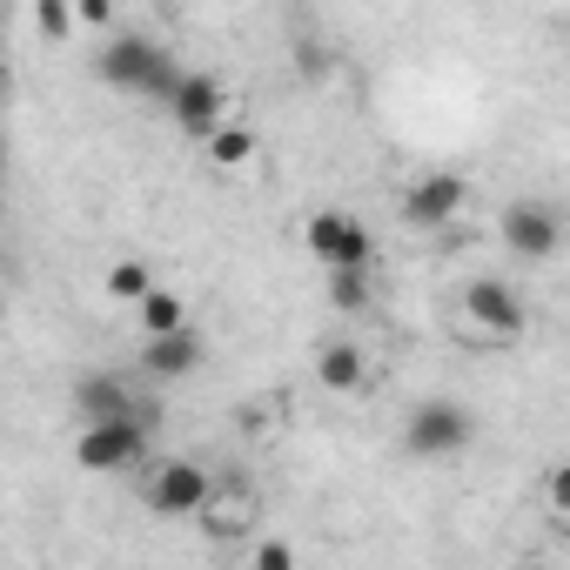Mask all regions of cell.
Listing matches in <instances>:
<instances>
[{
  "mask_svg": "<svg viewBox=\"0 0 570 570\" xmlns=\"http://www.w3.org/2000/svg\"><path fill=\"white\" fill-rule=\"evenodd\" d=\"M95 75L108 81V88H121V95H148V101H168L175 95V81L188 75V68H175L148 35H115V41H101V55H95Z\"/></svg>",
  "mask_w": 570,
  "mask_h": 570,
  "instance_id": "6da1fadb",
  "label": "cell"
},
{
  "mask_svg": "<svg viewBox=\"0 0 570 570\" xmlns=\"http://www.w3.org/2000/svg\"><path fill=\"white\" fill-rule=\"evenodd\" d=\"M470 443H476V416H470L463 403H450V396H430V403H416V410L403 416V450L423 456V463L463 456Z\"/></svg>",
  "mask_w": 570,
  "mask_h": 570,
  "instance_id": "7a4b0ae2",
  "label": "cell"
},
{
  "mask_svg": "<svg viewBox=\"0 0 570 570\" xmlns=\"http://www.w3.org/2000/svg\"><path fill=\"white\" fill-rule=\"evenodd\" d=\"M215 476L195 463V456H161L155 470H148V483H141V503L155 510V517H202L208 503H215Z\"/></svg>",
  "mask_w": 570,
  "mask_h": 570,
  "instance_id": "3957f363",
  "label": "cell"
},
{
  "mask_svg": "<svg viewBox=\"0 0 570 570\" xmlns=\"http://www.w3.org/2000/svg\"><path fill=\"white\" fill-rule=\"evenodd\" d=\"M303 242H309V255H316L330 275H343V268H370V262H376V235H370L350 208H323V215H309V222H303Z\"/></svg>",
  "mask_w": 570,
  "mask_h": 570,
  "instance_id": "277c9868",
  "label": "cell"
},
{
  "mask_svg": "<svg viewBox=\"0 0 570 570\" xmlns=\"http://www.w3.org/2000/svg\"><path fill=\"white\" fill-rule=\"evenodd\" d=\"M141 450H148V410L115 416V423H81V436H75V463L95 470V476H115V470L141 463Z\"/></svg>",
  "mask_w": 570,
  "mask_h": 570,
  "instance_id": "5b68a950",
  "label": "cell"
},
{
  "mask_svg": "<svg viewBox=\"0 0 570 570\" xmlns=\"http://www.w3.org/2000/svg\"><path fill=\"white\" fill-rule=\"evenodd\" d=\"M161 108H168V121H175L181 135H195V141H215V135L228 128V88H222L215 75H202V68H188Z\"/></svg>",
  "mask_w": 570,
  "mask_h": 570,
  "instance_id": "8992f818",
  "label": "cell"
},
{
  "mask_svg": "<svg viewBox=\"0 0 570 570\" xmlns=\"http://www.w3.org/2000/svg\"><path fill=\"white\" fill-rule=\"evenodd\" d=\"M497 235H503V248L517 255V262H550L557 248H563V215L550 208V202H510L503 215H497Z\"/></svg>",
  "mask_w": 570,
  "mask_h": 570,
  "instance_id": "52a82bcc",
  "label": "cell"
},
{
  "mask_svg": "<svg viewBox=\"0 0 570 570\" xmlns=\"http://www.w3.org/2000/svg\"><path fill=\"white\" fill-rule=\"evenodd\" d=\"M463 316H470L483 336H497V343H517V336H523V323H530L523 296L510 289V282H497V275H476L470 289H463Z\"/></svg>",
  "mask_w": 570,
  "mask_h": 570,
  "instance_id": "ba28073f",
  "label": "cell"
},
{
  "mask_svg": "<svg viewBox=\"0 0 570 570\" xmlns=\"http://www.w3.org/2000/svg\"><path fill=\"white\" fill-rule=\"evenodd\" d=\"M463 202H470V181L463 175H423L403 195V222L410 228H450L463 215Z\"/></svg>",
  "mask_w": 570,
  "mask_h": 570,
  "instance_id": "9c48e42d",
  "label": "cell"
},
{
  "mask_svg": "<svg viewBox=\"0 0 570 570\" xmlns=\"http://www.w3.org/2000/svg\"><path fill=\"white\" fill-rule=\"evenodd\" d=\"M202 356H208V343H202L195 330H181V336L141 343V376H155V383H181V376L202 370Z\"/></svg>",
  "mask_w": 570,
  "mask_h": 570,
  "instance_id": "30bf717a",
  "label": "cell"
},
{
  "mask_svg": "<svg viewBox=\"0 0 570 570\" xmlns=\"http://www.w3.org/2000/svg\"><path fill=\"white\" fill-rule=\"evenodd\" d=\"M75 410H81V423H115V416H141V403L128 396V383H121V376H101V370H88V376L75 383Z\"/></svg>",
  "mask_w": 570,
  "mask_h": 570,
  "instance_id": "8fae6325",
  "label": "cell"
},
{
  "mask_svg": "<svg viewBox=\"0 0 570 570\" xmlns=\"http://www.w3.org/2000/svg\"><path fill=\"white\" fill-rule=\"evenodd\" d=\"M316 376H323V390L356 396V390L370 383V350H363V343H323V350H316Z\"/></svg>",
  "mask_w": 570,
  "mask_h": 570,
  "instance_id": "7c38bea8",
  "label": "cell"
},
{
  "mask_svg": "<svg viewBox=\"0 0 570 570\" xmlns=\"http://www.w3.org/2000/svg\"><path fill=\"white\" fill-rule=\"evenodd\" d=\"M202 523H208L215 537H248V530H255V497H248L242 483H222L215 503L202 510Z\"/></svg>",
  "mask_w": 570,
  "mask_h": 570,
  "instance_id": "4fadbf2b",
  "label": "cell"
},
{
  "mask_svg": "<svg viewBox=\"0 0 570 570\" xmlns=\"http://www.w3.org/2000/svg\"><path fill=\"white\" fill-rule=\"evenodd\" d=\"M155 289H161V282H155V268H148L141 255H121V262H108V296H115V303L141 309Z\"/></svg>",
  "mask_w": 570,
  "mask_h": 570,
  "instance_id": "5bb4252c",
  "label": "cell"
},
{
  "mask_svg": "<svg viewBox=\"0 0 570 570\" xmlns=\"http://www.w3.org/2000/svg\"><path fill=\"white\" fill-rule=\"evenodd\" d=\"M135 323H141V336H148V343H161V336H181V330H188V303H181L175 289H155V296L135 309Z\"/></svg>",
  "mask_w": 570,
  "mask_h": 570,
  "instance_id": "9a60e30c",
  "label": "cell"
},
{
  "mask_svg": "<svg viewBox=\"0 0 570 570\" xmlns=\"http://www.w3.org/2000/svg\"><path fill=\"white\" fill-rule=\"evenodd\" d=\"M370 303H376V275H370V268H343V275H330V309L363 316Z\"/></svg>",
  "mask_w": 570,
  "mask_h": 570,
  "instance_id": "2e32d148",
  "label": "cell"
},
{
  "mask_svg": "<svg viewBox=\"0 0 570 570\" xmlns=\"http://www.w3.org/2000/svg\"><path fill=\"white\" fill-rule=\"evenodd\" d=\"M208 161H215V168H248V161H255V128L228 121V128L208 141Z\"/></svg>",
  "mask_w": 570,
  "mask_h": 570,
  "instance_id": "e0dca14e",
  "label": "cell"
},
{
  "mask_svg": "<svg viewBox=\"0 0 570 570\" xmlns=\"http://www.w3.org/2000/svg\"><path fill=\"white\" fill-rule=\"evenodd\" d=\"M48 41H68L75 28H81V8H68V0H35V14H28Z\"/></svg>",
  "mask_w": 570,
  "mask_h": 570,
  "instance_id": "ac0fdd59",
  "label": "cell"
},
{
  "mask_svg": "<svg viewBox=\"0 0 570 570\" xmlns=\"http://www.w3.org/2000/svg\"><path fill=\"white\" fill-rule=\"evenodd\" d=\"M248 570H296V543L289 537H255Z\"/></svg>",
  "mask_w": 570,
  "mask_h": 570,
  "instance_id": "d6986e66",
  "label": "cell"
},
{
  "mask_svg": "<svg viewBox=\"0 0 570 570\" xmlns=\"http://www.w3.org/2000/svg\"><path fill=\"white\" fill-rule=\"evenodd\" d=\"M543 503H550L557 517H570V463H550V470H543Z\"/></svg>",
  "mask_w": 570,
  "mask_h": 570,
  "instance_id": "ffe728a7",
  "label": "cell"
}]
</instances>
